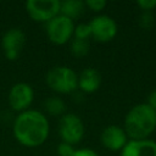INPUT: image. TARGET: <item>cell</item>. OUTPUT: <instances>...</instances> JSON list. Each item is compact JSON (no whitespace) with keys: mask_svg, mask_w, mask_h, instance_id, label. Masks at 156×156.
<instances>
[{"mask_svg":"<svg viewBox=\"0 0 156 156\" xmlns=\"http://www.w3.org/2000/svg\"><path fill=\"white\" fill-rule=\"evenodd\" d=\"M84 4H85V6H88L90 10H93L95 12H99V11L104 10L107 5L106 0H88Z\"/></svg>","mask_w":156,"mask_h":156,"instance_id":"obj_18","label":"cell"},{"mask_svg":"<svg viewBox=\"0 0 156 156\" xmlns=\"http://www.w3.org/2000/svg\"><path fill=\"white\" fill-rule=\"evenodd\" d=\"M34 100V90L27 83L15 84L9 93V104L13 111L23 112L32 105Z\"/></svg>","mask_w":156,"mask_h":156,"instance_id":"obj_9","label":"cell"},{"mask_svg":"<svg viewBox=\"0 0 156 156\" xmlns=\"http://www.w3.org/2000/svg\"><path fill=\"white\" fill-rule=\"evenodd\" d=\"M101 85V74L98 69L88 67L78 76V87L84 93H94Z\"/></svg>","mask_w":156,"mask_h":156,"instance_id":"obj_12","label":"cell"},{"mask_svg":"<svg viewBox=\"0 0 156 156\" xmlns=\"http://www.w3.org/2000/svg\"><path fill=\"white\" fill-rule=\"evenodd\" d=\"M44 108L51 116H63L66 111V104L58 96H50L44 101Z\"/></svg>","mask_w":156,"mask_h":156,"instance_id":"obj_14","label":"cell"},{"mask_svg":"<svg viewBox=\"0 0 156 156\" xmlns=\"http://www.w3.org/2000/svg\"><path fill=\"white\" fill-rule=\"evenodd\" d=\"M138 23H139V27L145 30L151 29L155 23V17H154L152 11H143L141 15L139 16Z\"/></svg>","mask_w":156,"mask_h":156,"instance_id":"obj_16","label":"cell"},{"mask_svg":"<svg viewBox=\"0 0 156 156\" xmlns=\"http://www.w3.org/2000/svg\"><path fill=\"white\" fill-rule=\"evenodd\" d=\"M73 152H74L73 145L67 144L65 141H61L58 144V146H57V154H58V156H71Z\"/></svg>","mask_w":156,"mask_h":156,"instance_id":"obj_19","label":"cell"},{"mask_svg":"<svg viewBox=\"0 0 156 156\" xmlns=\"http://www.w3.org/2000/svg\"><path fill=\"white\" fill-rule=\"evenodd\" d=\"M100 141L107 150L118 151L122 150L127 144V134L124 129L119 126L111 124L102 130L100 135Z\"/></svg>","mask_w":156,"mask_h":156,"instance_id":"obj_10","label":"cell"},{"mask_svg":"<svg viewBox=\"0 0 156 156\" xmlns=\"http://www.w3.org/2000/svg\"><path fill=\"white\" fill-rule=\"evenodd\" d=\"M89 26L91 29V37L96 41L107 43L112 40L117 34V23L112 17L107 15L94 17L89 22Z\"/></svg>","mask_w":156,"mask_h":156,"instance_id":"obj_8","label":"cell"},{"mask_svg":"<svg viewBox=\"0 0 156 156\" xmlns=\"http://www.w3.org/2000/svg\"><path fill=\"white\" fill-rule=\"evenodd\" d=\"M69 50H71V54L74 57H78V58L84 57L89 52V43H88V40H82V39L73 38L71 40Z\"/></svg>","mask_w":156,"mask_h":156,"instance_id":"obj_15","label":"cell"},{"mask_svg":"<svg viewBox=\"0 0 156 156\" xmlns=\"http://www.w3.org/2000/svg\"><path fill=\"white\" fill-rule=\"evenodd\" d=\"M26 44V34L21 28L7 29L1 38V49L9 61H15L21 55Z\"/></svg>","mask_w":156,"mask_h":156,"instance_id":"obj_7","label":"cell"},{"mask_svg":"<svg viewBox=\"0 0 156 156\" xmlns=\"http://www.w3.org/2000/svg\"><path fill=\"white\" fill-rule=\"evenodd\" d=\"M136 5L143 11H152L156 7V0H138Z\"/></svg>","mask_w":156,"mask_h":156,"instance_id":"obj_20","label":"cell"},{"mask_svg":"<svg viewBox=\"0 0 156 156\" xmlns=\"http://www.w3.org/2000/svg\"><path fill=\"white\" fill-rule=\"evenodd\" d=\"M84 6L85 4L80 0H65L61 2L60 15H63L73 21L84 12Z\"/></svg>","mask_w":156,"mask_h":156,"instance_id":"obj_13","label":"cell"},{"mask_svg":"<svg viewBox=\"0 0 156 156\" xmlns=\"http://www.w3.org/2000/svg\"><path fill=\"white\" fill-rule=\"evenodd\" d=\"M121 156H156V141L151 139L127 141Z\"/></svg>","mask_w":156,"mask_h":156,"instance_id":"obj_11","label":"cell"},{"mask_svg":"<svg viewBox=\"0 0 156 156\" xmlns=\"http://www.w3.org/2000/svg\"><path fill=\"white\" fill-rule=\"evenodd\" d=\"M49 121L37 110L21 112L13 123V135L16 140L27 147L41 145L49 135Z\"/></svg>","mask_w":156,"mask_h":156,"instance_id":"obj_1","label":"cell"},{"mask_svg":"<svg viewBox=\"0 0 156 156\" xmlns=\"http://www.w3.org/2000/svg\"><path fill=\"white\" fill-rule=\"evenodd\" d=\"M74 38L82 39V40H88V38L91 37V29L89 23H79L78 26L74 27Z\"/></svg>","mask_w":156,"mask_h":156,"instance_id":"obj_17","label":"cell"},{"mask_svg":"<svg viewBox=\"0 0 156 156\" xmlns=\"http://www.w3.org/2000/svg\"><path fill=\"white\" fill-rule=\"evenodd\" d=\"M60 0H29L26 2L27 13L35 22H49L60 13Z\"/></svg>","mask_w":156,"mask_h":156,"instance_id":"obj_6","label":"cell"},{"mask_svg":"<svg viewBox=\"0 0 156 156\" xmlns=\"http://www.w3.org/2000/svg\"><path fill=\"white\" fill-rule=\"evenodd\" d=\"M156 129V111L147 104L133 106L124 118V132L132 140L147 139Z\"/></svg>","mask_w":156,"mask_h":156,"instance_id":"obj_2","label":"cell"},{"mask_svg":"<svg viewBox=\"0 0 156 156\" xmlns=\"http://www.w3.org/2000/svg\"><path fill=\"white\" fill-rule=\"evenodd\" d=\"M71 156H99V155H98V152H95V151L91 150V149L83 147V149L74 150V152H73Z\"/></svg>","mask_w":156,"mask_h":156,"instance_id":"obj_21","label":"cell"},{"mask_svg":"<svg viewBox=\"0 0 156 156\" xmlns=\"http://www.w3.org/2000/svg\"><path fill=\"white\" fill-rule=\"evenodd\" d=\"M149 106H151L155 111H156V90L151 91L147 96V102H146Z\"/></svg>","mask_w":156,"mask_h":156,"instance_id":"obj_22","label":"cell"},{"mask_svg":"<svg viewBox=\"0 0 156 156\" xmlns=\"http://www.w3.org/2000/svg\"><path fill=\"white\" fill-rule=\"evenodd\" d=\"M46 84L56 93L71 94L78 87V76L67 66H55L46 73Z\"/></svg>","mask_w":156,"mask_h":156,"instance_id":"obj_3","label":"cell"},{"mask_svg":"<svg viewBox=\"0 0 156 156\" xmlns=\"http://www.w3.org/2000/svg\"><path fill=\"white\" fill-rule=\"evenodd\" d=\"M74 32L73 21L63 15H57L49 22H46V34L51 43L55 45H62L67 43Z\"/></svg>","mask_w":156,"mask_h":156,"instance_id":"obj_4","label":"cell"},{"mask_svg":"<svg viewBox=\"0 0 156 156\" xmlns=\"http://www.w3.org/2000/svg\"><path fill=\"white\" fill-rule=\"evenodd\" d=\"M58 134L62 141L71 145L78 144L84 135L83 121L74 113L63 115L58 122Z\"/></svg>","mask_w":156,"mask_h":156,"instance_id":"obj_5","label":"cell"}]
</instances>
